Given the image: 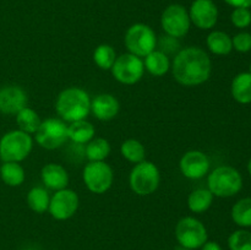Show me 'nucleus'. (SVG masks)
I'll list each match as a JSON object with an SVG mask.
<instances>
[{
  "mask_svg": "<svg viewBox=\"0 0 251 250\" xmlns=\"http://www.w3.org/2000/svg\"><path fill=\"white\" fill-rule=\"evenodd\" d=\"M120 153L124 157L126 161L130 163L137 164L140 162L145 161L146 157V150H145L144 145L135 139H127L120 146Z\"/></svg>",
  "mask_w": 251,
  "mask_h": 250,
  "instance_id": "cd10ccee",
  "label": "nucleus"
},
{
  "mask_svg": "<svg viewBox=\"0 0 251 250\" xmlns=\"http://www.w3.org/2000/svg\"><path fill=\"white\" fill-rule=\"evenodd\" d=\"M208 190L217 198H232L243 188V176L238 169L230 166H220L207 176Z\"/></svg>",
  "mask_w": 251,
  "mask_h": 250,
  "instance_id": "7ed1b4c3",
  "label": "nucleus"
},
{
  "mask_svg": "<svg viewBox=\"0 0 251 250\" xmlns=\"http://www.w3.org/2000/svg\"><path fill=\"white\" fill-rule=\"evenodd\" d=\"M55 109L65 123H74L86 119L91 112V98L80 87H69L59 93Z\"/></svg>",
  "mask_w": 251,
  "mask_h": 250,
  "instance_id": "f03ea898",
  "label": "nucleus"
},
{
  "mask_svg": "<svg viewBox=\"0 0 251 250\" xmlns=\"http://www.w3.org/2000/svg\"><path fill=\"white\" fill-rule=\"evenodd\" d=\"M171 69L176 82L186 87H194L202 85L210 78L212 63L203 49L188 47L176 54Z\"/></svg>",
  "mask_w": 251,
  "mask_h": 250,
  "instance_id": "f257e3e1",
  "label": "nucleus"
},
{
  "mask_svg": "<svg viewBox=\"0 0 251 250\" xmlns=\"http://www.w3.org/2000/svg\"><path fill=\"white\" fill-rule=\"evenodd\" d=\"M161 183V173L153 162L142 161L135 164L129 175V185L139 196L153 194Z\"/></svg>",
  "mask_w": 251,
  "mask_h": 250,
  "instance_id": "39448f33",
  "label": "nucleus"
},
{
  "mask_svg": "<svg viewBox=\"0 0 251 250\" xmlns=\"http://www.w3.org/2000/svg\"><path fill=\"white\" fill-rule=\"evenodd\" d=\"M200 250H223L222 247L218 244L217 242H212V240H207L202 247L200 248Z\"/></svg>",
  "mask_w": 251,
  "mask_h": 250,
  "instance_id": "f704fd0d",
  "label": "nucleus"
},
{
  "mask_svg": "<svg viewBox=\"0 0 251 250\" xmlns=\"http://www.w3.org/2000/svg\"><path fill=\"white\" fill-rule=\"evenodd\" d=\"M161 26L167 36L179 39L188 34L191 21L189 11L180 4H172L164 9L161 16Z\"/></svg>",
  "mask_w": 251,
  "mask_h": 250,
  "instance_id": "9b49d317",
  "label": "nucleus"
},
{
  "mask_svg": "<svg viewBox=\"0 0 251 250\" xmlns=\"http://www.w3.org/2000/svg\"><path fill=\"white\" fill-rule=\"evenodd\" d=\"M145 70L149 71L152 76L156 77H161V76L166 75L171 69V60H169L168 55L162 53L161 50L154 49L153 51L145 56Z\"/></svg>",
  "mask_w": 251,
  "mask_h": 250,
  "instance_id": "aec40b11",
  "label": "nucleus"
},
{
  "mask_svg": "<svg viewBox=\"0 0 251 250\" xmlns=\"http://www.w3.org/2000/svg\"><path fill=\"white\" fill-rule=\"evenodd\" d=\"M230 21L237 28H247L251 25V11L248 7H235L230 15Z\"/></svg>",
  "mask_w": 251,
  "mask_h": 250,
  "instance_id": "7c9ffc66",
  "label": "nucleus"
},
{
  "mask_svg": "<svg viewBox=\"0 0 251 250\" xmlns=\"http://www.w3.org/2000/svg\"><path fill=\"white\" fill-rule=\"evenodd\" d=\"M42 183L50 190H61L68 188L69 174L63 166L56 163H48L41 171Z\"/></svg>",
  "mask_w": 251,
  "mask_h": 250,
  "instance_id": "f3484780",
  "label": "nucleus"
},
{
  "mask_svg": "<svg viewBox=\"0 0 251 250\" xmlns=\"http://www.w3.org/2000/svg\"><path fill=\"white\" fill-rule=\"evenodd\" d=\"M176 238L179 245L190 250L200 249L208 240V233L200 220L191 216L180 218L176 225Z\"/></svg>",
  "mask_w": 251,
  "mask_h": 250,
  "instance_id": "0eeeda50",
  "label": "nucleus"
},
{
  "mask_svg": "<svg viewBox=\"0 0 251 250\" xmlns=\"http://www.w3.org/2000/svg\"><path fill=\"white\" fill-rule=\"evenodd\" d=\"M112 147L108 140L103 137H93L86 146V157L90 162H103L110 154Z\"/></svg>",
  "mask_w": 251,
  "mask_h": 250,
  "instance_id": "b1692460",
  "label": "nucleus"
},
{
  "mask_svg": "<svg viewBox=\"0 0 251 250\" xmlns=\"http://www.w3.org/2000/svg\"><path fill=\"white\" fill-rule=\"evenodd\" d=\"M248 172H249V174L251 175V158L249 159V162H248Z\"/></svg>",
  "mask_w": 251,
  "mask_h": 250,
  "instance_id": "c9c22d12",
  "label": "nucleus"
},
{
  "mask_svg": "<svg viewBox=\"0 0 251 250\" xmlns=\"http://www.w3.org/2000/svg\"><path fill=\"white\" fill-rule=\"evenodd\" d=\"M117 56V51L109 44H100L93 51V61L102 70H110Z\"/></svg>",
  "mask_w": 251,
  "mask_h": 250,
  "instance_id": "c85d7f7f",
  "label": "nucleus"
},
{
  "mask_svg": "<svg viewBox=\"0 0 251 250\" xmlns=\"http://www.w3.org/2000/svg\"><path fill=\"white\" fill-rule=\"evenodd\" d=\"M176 250H190V249H188V248H184V247H180V245H179L178 248H176Z\"/></svg>",
  "mask_w": 251,
  "mask_h": 250,
  "instance_id": "e433bc0d",
  "label": "nucleus"
},
{
  "mask_svg": "<svg viewBox=\"0 0 251 250\" xmlns=\"http://www.w3.org/2000/svg\"><path fill=\"white\" fill-rule=\"evenodd\" d=\"M210 158L207 157V154L199 150L188 151L183 154L180 162H179L181 174L185 178L193 179V180L207 175L210 172Z\"/></svg>",
  "mask_w": 251,
  "mask_h": 250,
  "instance_id": "ddd939ff",
  "label": "nucleus"
},
{
  "mask_svg": "<svg viewBox=\"0 0 251 250\" xmlns=\"http://www.w3.org/2000/svg\"><path fill=\"white\" fill-rule=\"evenodd\" d=\"M0 178L6 185L20 186L24 184L26 173L24 167L17 162H4L0 167Z\"/></svg>",
  "mask_w": 251,
  "mask_h": 250,
  "instance_id": "5701e85b",
  "label": "nucleus"
},
{
  "mask_svg": "<svg viewBox=\"0 0 251 250\" xmlns=\"http://www.w3.org/2000/svg\"><path fill=\"white\" fill-rule=\"evenodd\" d=\"M230 216H232L233 222L238 227H251V198H244L238 200L233 205Z\"/></svg>",
  "mask_w": 251,
  "mask_h": 250,
  "instance_id": "bb28decb",
  "label": "nucleus"
},
{
  "mask_svg": "<svg viewBox=\"0 0 251 250\" xmlns=\"http://www.w3.org/2000/svg\"><path fill=\"white\" fill-rule=\"evenodd\" d=\"M233 49L239 53H248L251 50V33L239 32L232 38Z\"/></svg>",
  "mask_w": 251,
  "mask_h": 250,
  "instance_id": "2f4dec72",
  "label": "nucleus"
},
{
  "mask_svg": "<svg viewBox=\"0 0 251 250\" xmlns=\"http://www.w3.org/2000/svg\"><path fill=\"white\" fill-rule=\"evenodd\" d=\"M33 149V139L21 130H11L0 139V159L2 162H22Z\"/></svg>",
  "mask_w": 251,
  "mask_h": 250,
  "instance_id": "20e7f679",
  "label": "nucleus"
},
{
  "mask_svg": "<svg viewBox=\"0 0 251 250\" xmlns=\"http://www.w3.org/2000/svg\"><path fill=\"white\" fill-rule=\"evenodd\" d=\"M249 73L251 74V63H250V66H249Z\"/></svg>",
  "mask_w": 251,
  "mask_h": 250,
  "instance_id": "4c0bfd02",
  "label": "nucleus"
},
{
  "mask_svg": "<svg viewBox=\"0 0 251 250\" xmlns=\"http://www.w3.org/2000/svg\"><path fill=\"white\" fill-rule=\"evenodd\" d=\"M80 205V199L76 191L71 189H61L55 191L50 198L48 211L56 221H65L73 217Z\"/></svg>",
  "mask_w": 251,
  "mask_h": 250,
  "instance_id": "f8f14e48",
  "label": "nucleus"
},
{
  "mask_svg": "<svg viewBox=\"0 0 251 250\" xmlns=\"http://www.w3.org/2000/svg\"><path fill=\"white\" fill-rule=\"evenodd\" d=\"M96 129L92 123L87 122L86 119L77 120V122L70 123L68 125V136L69 140L78 145L87 144L95 137Z\"/></svg>",
  "mask_w": 251,
  "mask_h": 250,
  "instance_id": "6ab92c4d",
  "label": "nucleus"
},
{
  "mask_svg": "<svg viewBox=\"0 0 251 250\" xmlns=\"http://www.w3.org/2000/svg\"><path fill=\"white\" fill-rule=\"evenodd\" d=\"M86 188L93 194H104L109 190L114 180L112 167L103 162H88L82 172Z\"/></svg>",
  "mask_w": 251,
  "mask_h": 250,
  "instance_id": "9d476101",
  "label": "nucleus"
},
{
  "mask_svg": "<svg viewBox=\"0 0 251 250\" xmlns=\"http://www.w3.org/2000/svg\"><path fill=\"white\" fill-rule=\"evenodd\" d=\"M229 250H251V232L247 229L234 230L228 237Z\"/></svg>",
  "mask_w": 251,
  "mask_h": 250,
  "instance_id": "c756f323",
  "label": "nucleus"
},
{
  "mask_svg": "<svg viewBox=\"0 0 251 250\" xmlns=\"http://www.w3.org/2000/svg\"><path fill=\"white\" fill-rule=\"evenodd\" d=\"M37 144L46 150H56L69 140L68 125L63 119L48 118L39 125L34 134Z\"/></svg>",
  "mask_w": 251,
  "mask_h": 250,
  "instance_id": "6e6552de",
  "label": "nucleus"
},
{
  "mask_svg": "<svg viewBox=\"0 0 251 250\" xmlns=\"http://www.w3.org/2000/svg\"><path fill=\"white\" fill-rule=\"evenodd\" d=\"M119 110V100L110 93H100L91 100V112L98 120L102 122L114 119Z\"/></svg>",
  "mask_w": 251,
  "mask_h": 250,
  "instance_id": "dca6fc26",
  "label": "nucleus"
},
{
  "mask_svg": "<svg viewBox=\"0 0 251 250\" xmlns=\"http://www.w3.org/2000/svg\"><path fill=\"white\" fill-rule=\"evenodd\" d=\"M232 97L240 104L251 103V74L240 73L233 78L230 86Z\"/></svg>",
  "mask_w": 251,
  "mask_h": 250,
  "instance_id": "a211bd4d",
  "label": "nucleus"
},
{
  "mask_svg": "<svg viewBox=\"0 0 251 250\" xmlns=\"http://www.w3.org/2000/svg\"><path fill=\"white\" fill-rule=\"evenodd\" d=\"M213 194L208 189H196L188 196V207L194 213H203L213 202Z\"/></svg>",
  "mask_w": 251,
  "mask_h": 250,
  "instance_id": "4be33fe9",
  "label": "nucleus"
},
{
  "mask_svg": "<svg viewBox=\"0 0 251 250\" xmlns=\"http://www.w3.org/2000/svg\"><path fill=\"white\" fill-rule=\"evenodd\" d=\"M157 46H159L158 50H161L162 53H164L166 55H168V53H178L179 51V43L178 39L174 38L171 36H163L161 39H157Z\"/></svg>",
  "mask_w": 251,
  "mask_h": 250,
  "instance_id": "473e14b6",
  "label": "nucleus"
},
{
  "mask_svg": "<svg viewBox=\"0 0 251 250\" xmlns=\"http://www.w3.org/2000/svg\"><path fill=\"white\" fill-rule=\"evenodd\" d=\"M50 196L47 189L42 186H34L27 194V205L33 212L44 213L48 211Z\"/></svg>",
  "mask_w": 251,
  "mask_h": 250,
  "instance_id": "a878e982",
  "label": "nucleus"
},
{
  "mask_svg": "<svg viewBox=\"0 0 251 250\" xmlns=\"http://www.w3.org/2000/svg\"><path fill=\"white\" fill-rule=\"evenodd\" d=\"M191 24L200 29H211L218 21V7L213 0H194L189 9Z\"/></svg>",
  "mask_w": 251,
  "mask_h": 250,
  "instance_id": "4468645a",
  "label": "nucleus"
},
{
  "mask_svg": "<svg viewBox=\"0 0 251 250\" xmlns=\"http://www.w3.org/2000/svg\"><path fill=\"white\" fill-rule=\"evenodd\" d=\"M206 44L211 53L216 55H228L233 50L232 38L223 31H213L206 38Z\"/></svg>",
  "mask_w": 251,
  "mask_h": 250,
  "instance_id": "412c9836",
  "label": "nucleus"
},
{
  "mask_svg": "<svg viewBox=\"0 0 251 250\" xmlns=\"http://www.w3.org/2000/svg\"><path fill=\"white\" fill-rule=\"evenodd\" d=\"M228 5L235 7H251V0H225Z\"/></svg>",
  "mask_w": 251,
  "mask_h": 250,
  "instance_id": "72a5a7b5",
  "label": "nucleus"
},
{
  "mask_svg": "<svg viewBox=\"0 0 251 250\" xmlns=\"http://www.w3.org/2000/svg\"><path fill=\"white\" fill-rule=\"evenodd\" d=\"M124 43L129 53L145 58L157 48V36L149 25L135 24L127 28Z\"/></svg>",
  "mask_w": 251,
  "mask_h": 250,
  "instance_id": "423d86ee",
  "label": "nucleus"
},
{
  "mask_svg": "<svg viewBox=\"0 0 251 250\" xmlns=\"http://www.w3.org/2000/svg\"><path fill=\"white\" fill-rule=\"evenodd\" d=\"M16 123L19 125V130L32 135L36 134L42 120L36 110L26 107L16 114Z\"/></svg>",
  "mask_w": 251,
  "mask_h": 250,
  "instance_id": "393cba45",
  "label": "nucleus"
},
{
  "mask_svg": "<svg viewBox=\"0 0 251 250\" xmlns=\"http://www.w3.org/2000/svg\"><path fill=\"white\" fill-rule=\"evenodd\" d=\"M28 97L26 91L20 86L10 85L0 88V113L6 115H16L20 110L27 107Z\"/></svg>",
  "mask_w": 251,
  "mask_h": 250,
  "instance_id": "2eb2a0df",
  "label": "nucleus"
},
{
  "mask_svg": "<svg viewBox=\"0 0 251 250\" xmlns=\"http://www.w3.org/2000/svg\"><path fill=\"white\" fill-rule=\"evenodd\" d=\"M163 250H169V249H163Z\"/></svg>",
  "mask_w": 251,
  "mask_h": 250,
  "instance_id": "58836bf2",
  "label": "nucleus"
},
{
  "mask_svg": "<svg viewBox=\"0 0 251 250\" xmlns=\"http://www.w3.org/2000/svg\"><path fill=\"white\" fill-rule=\"evenodd\" d=\"M112 75L118 82L123 85H135L142 78L145 73L144 60L131 53H125L117 56L113 64Z\"/></svg>",
  "mask_w": 251,
  "mask_h": 250,
  "instance_id": "1a4fd4ad",
  "label": "nucleus"
}]
</instances>
